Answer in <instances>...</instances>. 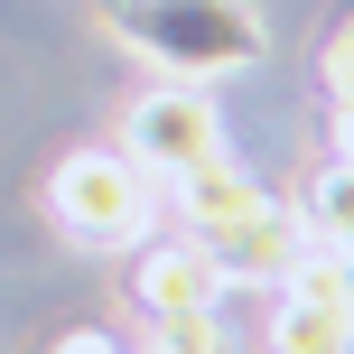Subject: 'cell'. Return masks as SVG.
<instances>
[{
  "label": "cell",
  "instance_id": "8992f818",
  "mask_svg": "<svg viewBox=\"0 0 354 354\" xmlns=\"http://www.w3.org/2000/svg\"><path fill=\"white\" fill-rule=\"evenodd\" d=\"M261 354H354V299L345 289H270Z\"/></svg>",
  "mask_w": 354,
  "mask_h": 354
},
{
  "label": "cell",
  "instance_id": "9c48e42d",
  "mask_svg": "<svg viewBox=\"0 0 354 354\" xmlns=\"http://www.w3.org/2000/svg\"><path fill=\"white\" fill-rule=\"evenodd\" d=\"M317 84H326V112L354 122V19H336V28L317 37Z\"/></svg>",
  "mask_w": 354,
  "mask_h": 354
},
{
  "label": "cell",
  "instance_id": "7a4b0ae2",
  "mask_svg": "<svg viewBox=\"0 0 354 354\" xmlns=\"http://www.w3.org/2000/svg\"><path fill=\"white\" fill-rule=\"evenodd\" d=\"M47 224L84 252H131L149 224H159V177H149L131 149H75L47 177Z\"/></svg>",
  "mask_w": 354,
  "mask_h": 354
},
{
  "label": "cell",
  "instance_id": "ba28073f",
  "mask_svg": "<svg viewBox=\"0 0 354 354\" xmlns=\"http://www.w3.org/2000/svg\"><path fill=\"white\" fill-rule=\"evenodd\" d=\"M131 354H233V336H224V308H187V317H149Z\"/></svg>",
  "mask_w": 354,
  "mask_h": 354
},
{
  "label": "cell",
  "instance_id": "5b68a950",
  "mask_svg": "<svg viewBox=\"0 0 354 354\" xmlns=\"http://www.w3.org/2000/svg\"><path fill=\"white\" fill-rule=\"evenodd\" d=\"M224 270L205 261V243L196 233H168V243H131V308L140 317H187V308H224Z\"/></svg>",
  "mask_w": 354,
  "mask_h": 354
},
{
  "label": "cell",
  "instance_id": "8fae6325",
  "mask_svg": "<svg viewBox=\"0 0 354 354\" xmlns=\"http://www.w3.org/2000/svg\"><path fill=\"white\" fill-rule=\"evenodd\" d=\"M345 289H354V252H345Z\"/></svg>",
  "mask_w": 354,
  "mask_h": 354
},
{
  "label": "cell",
  "instance_id": "30bf717a",
  "mask_svg": "<svg viewBox=\"0 0 354 354\" xmlns=\"http://www.w3.org/2000/svg\"><path fill=\"white\" fill-rule=\"evenodd\" d=\"M47 354H131V345H112V336H103V326H75V336H56Z\"/></svg>",
  "mask_w": 354,
  "mask_h": 354
},
{
  "label": "cell",
  "instance_id": "52a82bcc",
  "mask_svg": "<svg viewBox=\"0 0 354 354\" xmlns=\"http://www.w3.org/2000/svg\"><path fill=\"white\" fill-rule=\"evenodd\" d=\"M299 205V233L308 243H326V252H354V159H326V168H308V187L289 196Z\"/></svg>",
  "mask_w": 354,
  "mask_h": 354
},
{
  "label": "cell",
  "instance_id": "3957f363",
  "mask_svg": "<svg viewBox=\"0 0 354 354\" xmlns=\"http://www.w3.org/2000/svg\"><path fill=\"white\" fill-rule=\"evenodd\" d=\"M177 233H196V243H205V261L224 270V289H280V270L308 252L299 205H289V196H270V187H252L243 205H224L214 224H177Z\"/></svg>",
  "mask_w": 354,
  "mask_h": 354
},
{
  "label": "cell",
  "instance_id": "277c9868",
  "mask_svg": "<svg viewBox=\"0 0 354 354\" xmlns=\"http://www.w3.org/2000/svg\"><path fill=\"white\" fill-rule=\"evenodd\" d=\"M122 149L168 187L177 168L214 159V149H233V140H224V112H214V93H205V84H187V75H168L159 93H140V103L122 112Z\"/></svg>",
  "mask_w": 354,
  "mask_h": 354
},
{
  "label": "cell",
  "instance_id": "6da1fadb",
  "mask_svg": "<svg viewBox=\"0 0 354 354\" xmlns=\"http://www.w3.org/2000/svg\"><path fill=\"white\" fill-rule=\"evenodd\" d=\"M93 19L131 56H149L159 75H187V84H224L270 47V19L252 0H93Z\"/></svg>",
  "mask_w": 354,
  "mask_h": 354
}]
</instances>
